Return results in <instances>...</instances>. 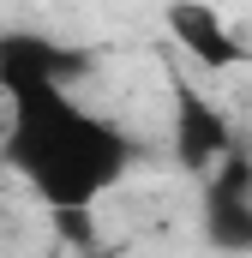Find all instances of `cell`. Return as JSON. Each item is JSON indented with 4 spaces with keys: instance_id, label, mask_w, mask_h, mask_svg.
<instances>
[{
    "instance_id": "6da1fadb",
    "label": "cell",
    "mask_w": 252,
    "mask_h": 258,
    "mask_svg": "<svg viewBox=\"0 0 252 258\" xmlns=\"http://www.w3.org/2000/svg\"><path fill=\"white\" fill-rule=\"evenodd\" d=\"M6 162L54 216H84L132 168V138L108 114L84 108L72 84L6 90Z\"/></svg>"
},
{
    "instance_id": "7a4b0ae2",
    "label": "cell",
    "mask_w": 252,
    "mask_h": 258,
    "mask_svg": "<svg viewBox=\"0 0 252 258\" xmlns=\"http://www.w3.org/2000/svg\"><path fill=\"white\" fill-rule=\"evenodd\" d=\"M162 24H168L174 48L198 72H240V66H252V42L222 18V6H210V0H168L162 6Z\"/></svg>"
},
{
    "instance_id": "3957f363",
    "label": "cell",
    "mask_w": 252,
    "mask_h": 258,
    "mask_svg": "<svg viewBox=\"0 0 252 258\" xmlns=\"http://www.w3.org/2000/svg\"><path fill=\"white\" fill-rule=\"evenodd\" d=\"M174 156L192 174H210L234 156V120L186 78H174Z\"/></svg>"
},
{
    "instance_id": "277c9868",
    "label": "cell",
    "mask_w": 252,
    "mask_h": 258,
    "mask_svg": "<svg viewBox=\"0 0 252 258\" xmlns=\"http://www.w3.org/2000/svg\"><path fill=\"white\" fill-rule=\"evenodd\" d=\"M84 78V54L60 48L54 36H36V30H0V90H18V84H72Z\"/></svg>"
}]
</instances>
